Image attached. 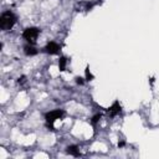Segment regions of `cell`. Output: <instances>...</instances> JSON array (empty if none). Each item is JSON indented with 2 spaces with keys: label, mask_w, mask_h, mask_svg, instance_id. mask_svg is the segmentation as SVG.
<instances>
[{
  "label": "cell",
  "mask_w": 159,
  "mask_h": 159,
  "mask_svg": "<svg viewBox=\"0 0 159 159\" xmlns=\"http://www.w3.org/2000/svg\"><path fill=\"white\" fill-rule=\"evenodd\" d=\"M15 21H16L15 15L11 11H6L0 18V26H2L3 30H10L12 28V25L15 24Z\"/></svg>",
  "instance_id": "cell-1"
},
{
  "label": "cell",
  "mask_w": 159,
  "mask_h": 159,
  "mask_svg": "<svg viewBox=\"0 0 159 159\" xmlns=\"http://www.w3.org/2000/svg\"><path fill=\"white\" fill-rule=\"evenodd\" d=\"M39 34H40V30H39V29H36V28H29V29H26V30L24 31L22 36H24V39L26 40V41H29L30 44H34V42L36 41Z\"/></svg>",
  "instance_id": "cell-2"
},
{
  "label": "cell",
  "mask_w": 159,
  "mask_h": 159,
  "mask_svg": "<svg viewBox=\"0 0 159 159\" xmlns=\"http://www.w3.org/2000/svg\"><path fill=\"white\" fill-rule=\"evenodd\" d=\"M62 114H63L62 111H59V110L57 111H52V112L46 114V119H47V122L52 123V122H55L56 119H60L62 117Z\"/></svg>",
  "instance_id": "cell-3"
},
{
  "label": "cell",
  "mask_w": 159,
  "mask_h": 159,
  "mask_svg": "<svg viewBox=\"0 0 159 159\" xmlns=\"http://www.w3.org/2000/svg\"><path fill=\"white\" fill-rule=\"evenodd\" d=\"M59 50H60V45L56 44V42H54V41L50 42V44H47V46H46V51L49 52V54H51V55L57 54Z\"/></svg>",
  "instance_id": "cell-4"
},
{
  "label": "cell",
  "mask_w": 159,
  "mask_h": 159,
  "mask_svg": "<svg viewBox=\"0 0 159 159\" xmlns=\"http://www.w3.org/2000/svg\"><path fill=\"white\" fill-rule=\"evenodd\" d=\"M25 54H26V55H36L37 51H36L32 46H29V45H28V46H25Z\"/></svg>",
  "instance_id": "cell-5"
},
{
  "label": "cell",
  "mask_w": 159,
  "mask_h": 159,
  "mask_svg": "<svg viewBox=\"0 0 159 159\" xmlns=\"http://www.w3.org/2000/svg\"><path fill=\"white\" fill-rule=\"evenodd\" d=\"M67 152H69L70 154H72V155H78L80 149L76 147V145H72V147H69V148H67Z\"/></svg>",
  "instance_id": "cell-6"
},
{
  "label": "cell",
  "mask_w": 159,
  "mask_h": 159,
  "mask_svg": "<svg viewBox=\"0 0 159 159\" xmlns=\"http://www.w3.org/2000/svg\"><path fill=\"white\" fill-rule=\"evenodd\" d=\"M119 111H121V107L118 106V103H114L113 106H112V108H111V114L112 116H114V114H117V113H119Z\"/></svg>",
  "instance_id": "cell-7"
},
{
  "label": "cell",
  "mask_w": 159,
  "mask_h": 159,
  "mask_svg": "<svg viewBox=\"0 0 159 159\" xmlns=\"http://www.w3.org/2000/svg\"><path fill=\"white\" fill-rule=\"evenodd\" d=\"M66 63H67V60H66L65 57H62L61 60H60V62H59V65H60V70H65V67H66Z\"/></svg>",
  "instance_id": "cell-8"
}]
</instances>
